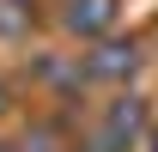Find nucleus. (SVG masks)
<instances>
[{
  "instance_id": "3",
  "label": "nucleus",
  "mask_w": 158,
  "mask_h": 152,
  "mask_svg": "<svg viewBox=\"0 0 158 152\" xmlns=\"http://www.w3.org/2000/svg\"><path fill=\"white\" fill-rule=\"evenodd\" d=\"M134 67V49H98L91 55V73H128Z\"/></svg>"
},
{
  "instance_id": "4",
  "label": "nucleus",
  "mask_w": 158,
  "mask_h": 152,
  "mask_svg": "<svg viewBox=\"0 0 158 152\" xmlns=\"http://www.w3.org/2000/svg\"><path fill=\"white\" fill-rule=\"evenodd\" d=\"M0 110H6V85H0Z\"/></svg>"
},
{
  "instance_id": "2",
  "label": "nucleus",
  "mask_w": 158,
  "mask_h": 152,
  "mask_svg": "<svg viewBox=\"0 0 158 152\" xmlns=\"http://www.w3.org/2000/svg\"><path fill=\"white\" fill-rule=\"evenodd\" d=\"M67 24L85 31V37H98L116 24V0H67Z\"/></svg>"
},
{
  "instance_id": "1",
  "label": "nucleus",
  "mask_w": 158,
  "mask_h": 152,
  "mask_svg": "<svg viewBox=\"0 0 158 152\" xmlns=\"http://www.w3.org/2000/svg\"><path fill=\"white\" fill-rule=\"evenodd\" d=\"M134 134H140V103H116V110L103 116V128L91 146L98 152H122V146H134Z\"/></svg>"
}]
</instances>
